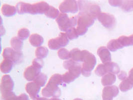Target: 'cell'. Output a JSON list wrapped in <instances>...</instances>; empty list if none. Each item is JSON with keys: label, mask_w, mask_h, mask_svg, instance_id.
Returning a JSON list of instances; mask_svg holds the SVG:
<instances>
[{"label": "cell", "mask_w": 133, "mask_h": 100, "mask_svg": "<svg viewBox=\"0 0 133 100\" xmlns=\"http://www.w3.org/2000/svg\"><path fill=\"white\" fill-rule=\"evenodd\" d=\"M97 54L103 64L111 62V55L109 50L105 47H101L97 50Z\"/></svg>", "instance_id": "cell-17"}, {"label": "cell", "mask_w": 133, "mask_h": 100, "mask_svg": "<svg viewBox=\"0 0 133 100\" xmlns=\"http://www.w3.org/2000/svg\"><path fill=\"white\" fill-rule=\"evenodd\" d=\"M116 80V77L115 74L108 73L103 76L101 83L104 86H109L113 85Z\"/></svg>", "instance_id": "cell-23"}, {"label": "cell", "mask_w": 133, "mask_h": 100, "mask_svg": "<svg viewBox=\"0 0 133 100\" xmlns=\"http://www.w3.org/2000/svg\"><path fill=\"white\" fill-rule=\"evenodd\" d=\"M62 76L59 74L52 75L46 86L42 91V96L45 98H58L61 96V89L58 86L62 83Z\"/></svg>", "instance_id": "cell-1"}, {"label": "cell", "mask_w": 133, "mask_h": 100, "mask_svg": "<svg viewBox=\"0 0 133 100\" xmlns=\"http://www.w3.org/2000/svg\"><path fill=\"white\" fill-rule=\"evenodd\" d=\"M78 2L80 12L87 14L94 20L98 18L99 15L101 13V9L99 5L86 1H78Z\"/></svg>", "instance_id": "cell-4"}, {"label": "cell", "mask_w": 133, "mask_h": 100, "mask_svg": "<svg viewBox=\"0 0 133 100\" xmlns=\"http://www.w3.org/2000/svg\"><path fill=\"white\" fill-rule=\"evenodd\" d=\"M69 42V40L67 37L66 33H61L58 37L49 40L48 46L50 49L57 50L66 46Z\"/></svg>", "instance_id": "cell-6"}, {"label": "cell", "mask_w": 133, "mask_h": 100, "mask_svg": "<svg viewBox=\"0 0 133 100\" xmlns=\"http://www.w3.org/2000/svg\"><path fill=\"white\" fill-rule=\"evenodd\" d=\"M32 100H49V99L45 98V97H39V96L36 97L35 99Z\"/></svg>", "instance_id": "cell-39"}, {"label": "cell", "mask_w": 133, "mask_h": 100, "mask_svg": "<svg viewBox=\"0 0 133 100\" xmlns=\"http://www.w3.org/2000/svg\"><path fill=\"white\" fill-rule=\"evenodd\" d=\"M32 65H34L35 66H36L39 69H42L43 66V62L42 60L36 58L33 60Z\"/></svg>", "instance_id": "cell-35"}, {"label": "cell", "mask_w": 133, "mask_h": 100, "mask_svg": "<svg viewBox=\"0 0 133 100\" xmlns=\"http://www.w3.org/2000/svg\"><path fill=\"white\" fill-rule=\"evenodd\" d=\"M59 58L62 60H68L70 58V52L65 48H61L58 50L57 53Z\"/></svg>", "instance_id": "cell-31"}, {"label": "cell", "mask_w": 133, "mask_h": 100, "mask_svg": "<svg viewBox=\"0 0 133 100\" xmlns=\"http://www.w3.org/2000/svg\"><path fill=\"white\" fill-rule=\"evenodd\" d=\"M105 67L106 72L108 73H112L113 74H118L120 71L119 66L114 62H109L104 64Z\"/></svg>", "instance_id": "cell-21"}, {"label": "cell", "mask_w": 133, "mask_h": 100, "mask_svg": "<svg viewBox=\"0 0 133 100\" xmlns=\"http://www.w3.org/2000/svg\"><path fill=\"white\" fill-rule=\"evenodd\" d=\"M47 80H48L47 76L44 74L41 73L36 77L34 81L41 87H43L45 85L46 82L47 81Z\"/></svg>", "instance_id": "cell-29"}, {"label": "cell", "mask_w": 133, "mask_h": 100, "mask_svg": "<svg viewBox=\"0 0 133 100\" xmlns=\"http://www.w3.org/2000/svg\"><path fill=\"white\" fill-rule=\"evenodd\" d=\"M17 12L16 7L8 4H4L2 7V14L5 17H12Z\"/></svg>", "instance_id": "cell-19"}, {"label": "cell", "mask_w": 133, "mask_h": 100, "mask_svg": "<svg viewBox=\"0 0 133 100\" xmlns=\"http://www.w3.org/2000/svg\"><path fill=\"white\" fill-rule=\"evenodd\" d=\"M65 33L69 40L75 39L78 38L79 37L78 34L77 32L76 29L74 27L68 29Z\"/></svg>", "instance_id": "cell-32"}, {"label": "cell", "mask_w": 133, "mask_h": 100, "mask_svg": "<svg viewBox=\"0 0 133 100\" xmlns=\"http://www.w3.org/2000/svg\"><path fill=\"white\" fill-rule=\"evenodd\" d=\"M14 85V82L10 75H4L2 77L1 83V91L2 95L12 92Z\"/></svg>", "instance_id": "cell-11"}, {"label": "cell", "mask_w": 133, "mask_h": 100, "mask_svg": "<svg viewBox=\"0 0 133 100\" xmlns=\"http://www.w3.org/2000/svg\"><path fill=\"white\" fill-rule=\"evenodd\" d=\"M119 87L122 92H126L131 90L133 87V68L130 70L129 76L121 82Z\"/></svg>", "instance_id": "cell-16"}, {"label": "cell", "mask_w": 133, "mask_h": 100, "mask_svg": "<svg viewBox=\"0 0 133 100\" xmlns=\"http://www.w3.org/2000/svg\"><path fill=\"white\" fill-rule=\"evenodd\" d=\"M78 4L76 1L66 0L62 2L59 7L61 13H76L78 11Z\"/></svg>", "instance_id": "cell-9"}, {"label": "cell", "mask_w": 133, "mask_h": 100, "mask_svg": "<svg viewBox=\"0 0 133 100\" xmlns=\"http://www.w3.org/2000/svg\"><path fill=\"white\" fill-rule=\"evenodd\" d=\"M30 35V32L29 29L26 28L21 29L18 32V37L22 40L26 39L29 38Z\"/></svg>", "instance_id": "cell-30"}, {"label": "cell", "mask_w": 133, "mask_h": 100, "mask_svg": "<svg viewBox=\"0 0 133 100\" xmlns=\"http://www.w3.org/2000/svg\"><path fill=\"white\" fill-rule=\"evenodd\" d=\"M41 69L32 65L25 70L24 77L28 81H34L36 77L41 73Z\"/></svg>", "instance_id": "cell-13"}, {"label": "cell", "mask_w": 133, "mask_h": 100, "mask_svg": "<svg viewBox=\"0 0 133 100\" xmlns=\"http://www.w3.org/2000/svg\"><path fill=\"white\" fill-rule=\"evenodd\" d=\"M73 100H83L82 99H80V98H76V99H74Z\"/></svg>", "instance_id": "cell-41"}, {"label": "cell", "mask_w": 133, "mask_h": 100, "mask_svg": "<svg viewBox=\"0 0 133 100\" xmlns=\"http://www.w3.org/2000/svg\"><path fill=\"white\" fill-rule=\"evenodd\" d=\"M49 100H61L60 99H58V98H51L50 99H49Z\"/></svg>", "instance_id": "cell-40"}, {"label": "cell", "mask_w": 133, "mask_h": 100, "mask_svg": "<svg viewBox=\"0 0 133 100\" xmlns=\"http://www.w3.org/2000/svg\"><path fill=\"white\" fill-rule=\"evenodd\" d=\"M30 4L20 2L16 5L17 12L19 14H24L30 13Z\"/></svg>", "instance_id": "cell-24"}, {"label": "cell", "mask_w": 133, "mask_h": 100, "mask_svg": "<svg viewBox=\"0 0 133 100\" xmlns=\"http://www.w3.org/2000/svg\"><path fill=\"white\" fill-rule=\"evenodd\" d=\"M4 59H9L14 64L21 63L23 60V54L22 52H17L11 48H6L3 52Z\"/></svg>", "instance_id": "cell-8"}, {"label": "cell", "mask_w": 133, "mask_h": 100, "mask_svg": "<svg viewBox=\"0 0 133 100\" xmlns=\"http://www.w3.org/2000/svg\"><path fill=\"white\" fill-rule=\"evenodd\" d=\"M70 55L71 60L76 62H82V51H80L78 48H74L70 51Z\"/></svg>", "instance_id": "cell-26"}, {"label": "cell", "mask_w": 133, "mask_h": 100, "mask_svg": "<svg viewBox=\"0 0 133 100\" xmlns=\"http://www.w3.org/2000/svg\"><path fill=\"white\" fill-rule=\"evenodd\" d=\"M109 4L112 6H121L123 1H109Z\"/></svg>", "instance_id": "cell-36"}, {"label": "cell", "mask_w": 133, "mask_h": 100, "mask_svg": "<svg viewBox=\"0 0 133 100\" xmlns=\"http://www.w3.org/2000/svg\"><path fill=\"white\" fill-rule=\"evenodd\" d=\"M98 19L104 27L108 29L113 28L116 23L115 17L107 12H101L98 17Z\"/></svg>", "instance_id": "cell-10"}, {"label": "cell", "mask_w": 133, "mask_h": 100, "mask_svg": "<svg viewBox=\"0 0 133 100\" xmlns=\"http://www.w3.org/2000/svg\"><path fill=\"white\" fill-rule=\"evenodd\" d=\"M118 77L119 79L121 80H124L127 78L126 73L124 71H121V72L118 75Z\"/></svg>", "instance_id": "cell-37"}, {"label": "cell", "mask_w": 133, "mask_h": 100, "mask_svg": "<svg viewBox=\"0 0 133 100\" xmlns=\"http://www.w3.org/2000/svg\"><path fill=\"white\" fill-rule=\"evenodd\" d=\"M40 90L41 87L34 82L28 83L25 86V90L32 100L38 97Z\"/></svg>", "instance_id": "cell-15"}, {"label": "cell", "mask_w": 133, "mask_h": 100, "mask_svg": "<svg viewBox=\"0 0 133 100\" xmlns=\"http://www.w3.org/2000/svg\"><path fill=\"white\" fill-rule=\"evenodd\" d=\"M119 93L118 88L115 86H106L104 88L102 92L103 100H112Z\"/></svg>", "instance_id": "cell-14"}, {"label": "cell", "mask_w": 133, "mask_h": 100, "mask_svg": "<svg viewBox=\"0 0 133 100\" xmlns=\"http://www.w3.org/2000/svg\"><path fill=\"white\" fill-rule=\"evenodd\" d=\"M49 51L48 48L44 47H38L35 52L36 56L37 59H41L45 58L48 56Z\"/></svg>", "instance_id": "cell-27"}, {"label": "cell", "mask_w": 133, "mask_h": 100, "mask_svg": "<svg viewBox=\"0 0 133 100\" xmlns=\"http://www.w3.org/2000/svg\"><path fill=\"white\" fill-rule=\"evenodd\" d=\"M82 62H83L82 66V74L85 77H89L91 71L96 64V58L93 54L87 50L82 51Z\"/></svg>", "instance_id": "cell-2"}, {"label": "cell", "mask_w": 133, "mask_h": 100, "mask_svg": "<svg viewBox=\"0 0 133 100\" xmlns=\"http://www.w3.org/2000/svg\"><path fill=\"white\" fill-rule=\"evenodd\" d=\"M2 100H29L28 96L25 94H21L16 96L15 93L11 92L6 94L2 95Z\"/></svg>", "instance_id": "cell-18"}, {"label": "cell", "mask_w": 133, "mask_h": 100, "mask_svg": "<svg viewBox=\"0 0 133 100\" xmlns=\"http://www.w3.org/2000/svg\"><path fill=\"white\" fill-rule=\"evenodd\" d=\"M95 73L97 76H98L99 77L104 76V75L107 74V73L106 72L104 64H99L97 66V68H96V70L95 71Z\"/></svg>", "instance_id": "cell-34"}, {"label": "cell", "mask_w": 133, "mask_h": 100, "mask_svg": "<svg viewBox=\"0 0 133 100\" xmlns=\"http://www.w3.org/2000/svg\"><path fill=\"white\" fill-rule=\"evenodd\" d=\"M49 5L45 2H40L31 4L30 14L32 15L43 14L49 9Z\"/></svg>", "instance_id": "cell-12"}, {"label": "cell", "mask_w": 133, "mask_h": 100, "mask_svg": "<svg viewBox=\"0 0 133 100\" xmlns=\"http://www.w3.org/2000/svg\"><path fill=\"white\" fill-rule=\"evenodd\" d=\"M29 41L32 46L39 47L43 44V38L37 34H33L30 35Z\"/></svg>", "instance_id": "cell-22"}, {"label": "cell", "mask_w": 133, "mask_h": 100, "mask_svg": "<svg viewBox=\"0 0 133 100\" xmlns=\"http://www.w3.org/2000/svg\"><path fill=\"white\" fill-rule=\"evenodd\" d=\"M56 22L61 31L66 32L77 25V16L69 18L66 14L61 13L56 19Z\"/></svg>", "instance_id": "cell-5"}, {"label": "cell", "mask_w": 133, "mask_h": 100, "mask_svg": "<svg viewBox=\"0 0 133 100\" xmlns=\"http://www.w3.org/2000/svg\"><path fill=\"white\" fill-rule=\"evenodd\" d=\"M127 40L128 46H133V34L130 36H127Z\"/></svg>", "instance_id": "cell-38"}, {"label": "cell", "mask_w": 133, "mask_h": 100, "mask_svg": "<svg viewBox=\"0 0 133 100\" xmlns=\"http://www.w3.org/2000/svg\"><path fill=\"white\" fill-rule=\"evenodd\" d=\"M77 16V26L76 30L79 36H83L88 31V28L93 25L95 20L90 15L80 12Z\"/></svg>", "instance_id": "cell-3"}, {"label": "cell", "mask_w": 133, "mask_h": 100, "mask_svg": "<svg viewBox=\"0 0 133 100\" xmlns=\"http://www.w3.org/2000/svg\"><path fill=\"white\" fill-rule=\"evenodd\" d=\"M121 5L122 9L127 12L131 11L133 10V1H123Z\"/></svg>", "instance_id": "cell-33"}, {"label": "cell", "mask_w": 133, "mask_h": 100, "mask_svg": "<svg viewBox=\"0 0 133 100\" xmlns=\"http://www.w3.org/2000/svg\"><path fill=\"white\" fill-rule=\"evenodd\" d=\"M11 45L14 50L17 52H22L23 46V42L18 37L12 38L11 40Z\"/></svg>", "instance_id": "cell-25"}, {"label": "cell", "mask_w": 133, "mask_h": 100, "mask_svg": "<svg viewBox=\"0 0 133 100\" xmlns=\"http://www.w3.org/2000/svg\"><path fill=\"white\" fill-rule=\"evenodd\" d=\"M14 63L9 59H4L1 64V72L4 74H8L12 70Z\"/></svg>", "instance_id": "cell-20"}, {"label": "cell", "mask_w": 133, "mask_h": 100, "mask_svg": "<svg viewBox=\"0 0 133 100\" xmlns=\"http://www.w3.org/2000/svg\"><path fill=\"white\" fill-rule=\"evenodd\" d=\"M63 67L66 70L69 74L72 76L75 79L78 78L82 73V67L80 64L72 60H69L63 63Z\"/></svg>", "instance_id": "cell-7"}, {"label": "cell", "mask_w": 133, "mask_h": 100, "mask_svg": "<svg viewBox=\"0 0 133 100\" xmlns=\"http://www.w3.org/2000/svg\"><path fill=\"white\" fill-rule=\"evenodd\" d=\"M59 11L54 7L50 6L49 9L45 13L46 17L51 19H56L59 15Z\"/></svg>", "instance_id": "cell-28"}]
</instances>
